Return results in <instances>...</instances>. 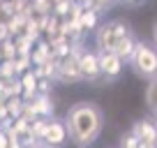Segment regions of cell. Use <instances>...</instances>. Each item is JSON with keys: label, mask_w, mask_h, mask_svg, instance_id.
I'll list each match as a JSON object with an SVG mask.
<instances>
[{"label": "cell", "mask_w": 157, "mask_h": 148, "mask_svg": "<svg viewBox=\"0 0 157 148\" xmlns=\"http://www.w3.org/2000/svg\"><path fill=\"white\" fill-rule=\"evenodd\" d=\"M25 2H30V0H25Z\"/></svg>", "instance_id": "obj_26"}, {"label": "cell", "mask_w": 157, "mask_h": 148, "mask_svg": "<svg viewBox=\"0 0 157 148\" xmlns=\"http://www.w3.org/2000/svg\"><path fill=\"white\" fill-rule=\"evenodd\" d=\"M0 148H10V132L0 130Z\"/></svg>", "instance_id": "obj_20"}, {"label": "cell", "mask_w": 157, "mask_h": 148, "mask_svg": "<svg viewBox=\"0 0 157 148\" xmlns=\"http://www.w3.org/2000/svg\"><path fill=\"white\" fill-rule=\"evenodd\" d=\"M51 2H53V5H56V2H60V0H51Z\"/></svg>", "instance_id": "obj_24"}, {"label": "cell", "mask_w": 157, "mask_h": 148, "mask_svg": "<svg viewBox=\"0 0 157 148\" xmlns=\"http://www.w3.org/2000/svg\"><path fill=\"white\" fill-rule=\"evenodd\" d=\"M72 5H74V0H60V2H56V5H53V16H58V19H67L69 12H72Z\"/></svg>", "instance_id": "obj_16"}, {"label": "cell", "mask_w": 157, "mask_h": 148, "mask_svg": "<svg viewBox=\"0 0 157 148\" xmlns=\"http://www.w3.org/2000/svg\"><path fill=\"white\" fill-rule=\"evenodd\" d=\"M132 132L139 137L141 143H155L157 146V123L150 118H141L139 123H134Z\"/></svg>", "instance_id": "obj_7"}, {"label": "cell", "mask_w": 157, "mask_h": 148, "mask_svg": "<svg viewBox=\"0 0 157 148\" xmlns=\"http://www.w3.org/2000/svg\"><path fill=\"white\" fill-rule=\"evenodd\" d=\"M132 33L129 25L120 19H111L106 23H102L97 28V35H95V44H97V53H116L118 44L123 42V37Z\"/></svg>", "instance_id": "obj_2"}, {"label": "cell", "mask_w": 157, "mask_h": 148, "mask_svg": "<svg viewBox=\"0 0 157 148\" xmlns=\"http://www.w3.org/2000/svg\"><path fill=\"white\" fill-rule=\"evenodd\" d=\"M65 127H67L69 141L74 146L78 148L93 146L104 127V114L99 104L88 102V99L72 104L67 109V116H65Z\"/></svg>", "instance_id": "obj_1"}, {"label": "cell", "mask_w": 157, "mask_h": 148, "mask_svg": "<svg viewBox=\"0 0 157 148\" xmlns=\"http://www.w3.org/2000/svg\"><path fill=\"white\" fill-rule=\"evenodd\" d=\"M19 81H21V88H23V95H21L23 99H30V97H35V95H37V76H35L33 67H30L28 72L21 74Z\"/></svg>", "instance_id": "obj_8"}, {"label": "cell", "mask_w": 157, "mask_h": 148, "mask_svg": "<svg viewBox=\"0 0 157 148\" xmlns=\"http://www.w3.org/2000/svg\"><path fill=\"white\" fill-rule=\"evenodd\" d=\"M146 104H148V111L157 118V76L150 79L148 84V90H146Z\"/></svg>", "instance_id": "obj_10"}, {"label": "cell", "mask_w": 157, "mask_h": 148, "mask_svg": "<svg viewBox=\"0 0 157 148\" xmlns=\"http://www.w3.org/2000/svg\"><path fill=\"white\" fill-rule=\"evenodd\" d=\"M58 81H63V84H78V81H83V74H81V67H78V58L74 53L58 60Z\"/></svg>", "instance_id": "obj_5"}, {"label": "cell", "mask_w": 157, "mask_h": 148, "mask_svg": "<svg viewBox=\"0 0 157 148\" xmlns=\"http://www.w3.org/2000/svg\"><path fill=\"white\" fill-rule=\"evenodd\" d=\"M132 69L143 79H155L157 76V49L146 42H136V49L132 56Z\"/></svg>", "instance_id": "obj_3"}, {"label": "cell", "mask_w": 157, "mask_h": 148, "mask_svg": "<svg viewBox=\"0 0 157 148\" xmlns=\"http://www.w3.org/2000/svg\"><path fill=\"white\" fill-rule=\"evenodd\" d=\"M139 148H157V146H155V143H141Z\"/></svg>", "instance_id": "obj_22"}, {"label": "cell", "mask_w": 157, "mask_h": 148, "mask_svg": "<svg viewBox=\"0 0 157 148\" xmlns=\"http://www.w3.org/2000/svg\"><path fill=\"white\" fill-rule=\"evenodd\" d=\"M51 88H53V79H46V76L37 79V93H51Z\"/></svg>", "instance_id": "obj_19"}, {"label": "cell", "mask_w": 157, "mask_h": 148, "mask_svg": "<svg viewBox=\"0 0 157 148\" xmlns=\"http://www.w3.org/2000/svg\"><path fill=\"white\" fill-rule=\"evenodd\" d=\"M134 49H136V40L132 37V33L127 35V37H123V42L118 44V49H116V56L118 58H123L125 63L127 60H132V56H134Z\"/></svg>", "instance_id": "obj_9"}, {"label": "cell", "mask_w": 157, "mask_h": 148, "mask_svg": "<svg viewBox=\"0 0 157 148\" xmlns=\"http://www.w3.org/2000/svg\"><path fill=\"white\" fill-rule=\"evenodd\" d=\"M97 19H99V12L86 7L83 14H81V28H83V33H90L93 28H97Z\"/></svg>", "instance_id": "obj_11"}, {"label": "cell", "mask_w": 157, "mask_h": 148, "mask_svg": "<svg viewBox=\"0 0 157 148\" xmlns=\"http://www.w3.org/2000/svg\"><path fill=\"white\" fill-rule=\"evenodd\" d=\"M152 40H155V49H157V21H155V25H152Z\"/></svg>", "instance_id": "obj_21"}, {"label": "cell", "mask_w": 157, "mask_h": 148, "mask_svg": "<svg viewBox=\"0 0 157 148\" xmlns=\"http://www.w3.org/2000/svg\"><path fill=\"white\" fill-rule=\"evenodd\" d=\"M0 123H2V120H0ZM0 130H2V127H0Z\"/></svg>", "instance_id": "obj_27"}, {"label": "cell", "mask_w": 157, "mask_h": 148, "mask_svg": "<svg viewBox=\"0 0 157 148\" xmlns=\"http://www.w3.org/2000/svg\"><path fill=\"white\" fill-rule=\"evenodd\" d=\"M5 104H7V111H10L12 118L23 116V97H10V99H5Z\"/></svg>", "instance_id": "obj_14"}, {"label": "cell", "mask_w": 157, "mask_h": 148, "mask_svg": "<svg viewBox=\"0 0 157 148\" xmlns=\"http://www.w3.org/2000/svg\"><path fill=\"white\" fill-rule=\"evenodd\" d=\"M39 148H46V146H42V143H39Z\"/></svg>", "instance_id": "obj_25"}, {"label": "cell", "mask_w": 157, "mask_h": 148, "mask_svg": "<svg viewBox=\"0 0 157 148\" xmlns=\"http://www.w3.org/2000/svg\"><path fill=\"white\" fill-rule=\"evenodd\" d=\"M127 2H141V0H127Z\"/></svg>", "instance_id": "obj_23"}, {"label": "cell", "mask_w": 157, "mask_h": 148, "mask_svg": "<svg viewBox=\"0 0 157 148\" xmlns=\"http://www.w3.org/2000/svg\"><path fill=\"white\" fill-rule=\"evenodd\" d=\"M69 141V134H67V127H65V120H58V118H49V125L44 130V137H42V146L46 148H60L63 143Z\"/></svg>", "instance_id": "obj_4"}, {"label": "cell", "mask_w": 157, "mask_h": 148, "mask_svg": "<svg viewBox=\"0 0 157 148\" xmlns=\"http://www.w3.org/2000/svg\"><path fill=\"white\" fill-rule=\"evenodd\" d=\"M99 56V72L104 79H118L123 74V65L125 60L118 58L116 53H97Z\"/></svg>", "instance_id": "obj_6"}, {"label": "cell", "mask_w": 157, "mask_h": 148, "mask_svg": "<svg viewBox=\"0 0 157 148\" xmlns=\"http://www.w3.org/2000/svg\"><path fill=\"white\" fill-rule=\"evenodd\" d=\"M14 65H16V72H19V74L28 72V69L33 67V63H30V56H16V58H14Z\"/></svg>", "instance_id": "obj_18"}, {"label": "cell", "mask_w": 157, "mask_h": 148, "mask_svg": "<svg viewBox=\"0 0 157 148\" xmlns=\"http://www.w3.org/2000/svg\"><path fill=\"white\" fill-rule=\"evenodd\" d=\"M16 76H19V72H16L14 60H2L0 63V79L10 81V79H16Z\"/></svg>", "instance_id": "obj_13"}, {"label": "cell", "mask_w": 157, "mask_h": 148, "mask_svg": "<svg viewBox=\"0 0 157 148\" xmlns=\"http://www.w3.org/2000/svg\"><path fill=\"white\" fill-rule=\"evenodd\" d=\"M16 56H19V51H16L14 37H7V40L0 42V58L2 60H14Z\"/></svg>", "instance_id": "obj_12"}, {"label": "cell", "mask_w": 157, "mask_h": 148, "mask_svg": "<svg viewBox=\"0 0 157 148\" xmlns=\"http://www.w3.org/2000/svg\"><path fill=\"white\" fill-rule=\"evenodd\" d=\"M139 146H141V141L134 132H125L120 137V148H139Z\"/></svg>", "instance_id": "obj_17"}, {"label": "cell", "mask_w": 157, "mask_h": 148, "mask_svg": "<svg viewBox=\"0 0 157 148\" xmlns=\"http://www.w3.org/2000/svg\"><path fill=\"white\" fill-rule=\"evenodd\" d=\"M46 125H49V118H35L33 123H30V132H33V137L37 139V141H42Z\"/></svg>", "instance_id": "obj_15"}]
</instances>
